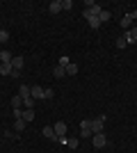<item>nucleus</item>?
<instances>
[{
	"label": "nucleus",
	"mask_w": 137,
	"mask_h": 153,
	"mask_svg": "<svg viewBox=\"0 0 137 153\" xmlns=\"http://www.w3.org/2000/svg\"><path fill=\"white\" fill-rule=\"evenodd\" d=\"M101 12H103V9H101V7H98L94 0H87V2H85V12H82V16H85V19H89V16H98Z\"/></svg>",
	"instance_id": "nucleus-1"
},
{
	"label": "nucleus",
	"mask_w": 137,
	"mask_h": 153,
	"mask_svg": "<svg viewBox=\"0 0 137 153\" xmlns=\"http://www.w3.org/2000/svg\"><path fill=\"white\" fill-rule=\"evenodd\" d=\"M89 123H91V133H94V135L103 133V128H105V114L96 117V119H89Z\"/></svg>",
	"instance_id": "nucleus-2"
},
{
	"label": "nucleus",
	"mask_w": 137,
	"mask_h": 153,
	"mask_svg": "<svg viewBox=\"0 0 137 153\" xmlns=\"http://www.w3.org/2000/svg\"><path fill=\"white\" fill-rule=\"evenodd\" d=\"M80 137H94V133H91V123H89V119H85V121L80 123Z\"/></svg>",
	"instance_id": "nucleus-3"
},
{
	"label": "nucleus",
	"mask_w": 137,
	"mask_h": 153,
	"mask_svg": "<svg viewBox=\"0 0 137 153\" xmlns=\"http://www.w3.org/2000/svg\"><path fill=\"white\" fill-rule=\"evenodd\" d=\"M91 142H94V146H96V149H103L105 144H107V137H105L103 133H98V135H94V137H91Z\"/></svg>",
	"instance_id": "nucleus-4"
},
{
	"label": "nucleus",
	"mask_w": 137,
	"mask_h": 153,
	"mask_svg": "<svg viewBox=\"0 0 137 153\" xmlns=\"http://www.w3.org/2000/svg\"><path fill=\"white\" fill-rule=\"evenodd\" d=\"M53 128H55V135H57V137H62V135H66V133H69V126H66L64 121H57Z\"/></svg>",
	"instance_id": "nucleus-5"
},
{
	"label": "nucleus",
	"mask_w": 137,
	"mask_h": 153,
	"mask_svg": "<svg viewBox=\"0 0 137 153\" xmlns=\"http://www.w3.org/2000/svg\"><path fill=\"white\" fill-rule=\"evenodd\" d=\"M41 135H44V137H48V140H59L57 135H55V128H53V126H44Z\"/></svg>",
	"instance_id": "nucleus-6"
},
{
	"label": "nucleus",
	"mask_w": 137,
	"mask_h": 153,
	"mask_svg": "<svg viewBox=\"0 0 137 153\" xmlns=\"http://www.w3.org/2000/svg\"><path fill=\"white\" fill-rule=\"evenodd\" d=\"M124 37H126V41H128V44H135V41H137V27H130Z\"/></svg>",
	"instance_id": "nucleus-7"
},
{
	"label": "nucleus",
	"mask_w": 137,
	"mask_h": 153,
	"mask_svg": "<svg viewBox=\"0 0 137 153\" xmlns=\"http://www.w3.org/2000/svg\"><path fill=\"white\" fill-rule=\"evenodd\" d=\"M48 12H50V14H57V12H62V0H53L50 5H48Z\"/></svg>",
	"instance_id": "nucleus-8"
},
{
	"label": "nucleus",
	"mask_w": 137,
	"mask_h": 153,
	"mask_svg": "<svg viewBox=\"0 0 137 153\" xmlns=\"http://www.w3.org/2000/svg\"><path fill=\"white\" fill-rule=\"evenodd\" d=\"M30 94H32V98H44V87L34 85V87H30Z\"/></svg>",
	"instance_id": "nucleus-9"
},
{
	"label": "nucleus",
	"mask_w": 137,
	"mask_h": 153,
	"mask_svg": "<svg viewBox=\"0 0 137 153\" xmlns=\"http://www.w3.org/2000/svg\"><path fill=\"white\" fill-rule=\"evenodd\" d=\"M12 59H14V55L9 51H0V62L2 64H12Z\"/></svg>",
	"instance_id": "nucleus-10"
},
{
	"label": "nucleus",
	"mask_w": 137,
	"mask_h": 153,
	"mask_svg": "<svg viewBox=\"0 0 137 153\" xmlns=\"http://www.w3.org/2000/svg\"><path fill=\"white\" fill-rule=\"evenodd\" d=\"M25 119H14V130H16V133H23V130H25Z\"/></svg>",
	"instance_id": "nucleus-11"
},
{
	"label": "nucleus",
	"mask_w": 137,
	"mask_h": 153,
	"mask_svg": "<svg viewBox=\"0 0 137 153\" xmlns=\"http://www.w3.org/2000/svg\"><path fill=\"white\" fill-rule=\"evenodd\" d=\"M12 71H14L12 64H2L0 62V76H12Z\"/></svg>",
	"instance_id": "nucleus-12"
},
{
	"label": "nucleus",
	"mask_w": 137,
	"mask_h": 153,
	"mask_svg": "<svg viewBox=\"0 0 137 153\" xmlns=\"http://www.w3.org/2000/svg\"><path fill=\"white\" fill-rule=\"evenodd\" d=\"M87 23H89L91 30H98V27H101V21H98V16H89V19H87Z\"/></svg>",
	"instance_id": "nucleus-13"
},
{
	"label": "nucleus",
	"mask_w": 137,
	"mask_h": 153,
	"mask_svg": "<svg viewBox=\"0 0 137 153\" xmlns=\"http://www.w3.org/2000/svg\"><path fill=\"white\" fill-rule=\"evenodd\" d=\"M19 96L21 98H30V96H32L30 94V87H27V85H21L19 87Z\"/></svg>",
	"instance_id": "nucleus-14"
},
{
	"label": "nucleus",
	"mask_w": 137,
	"mask_h": 153,
	"mask_svg": "<svg viewBox=\"0 0 137 153\" xmlns=\"http://www.w3.org/2000/svg\"><path fill=\"white\" fill-rule=\"evenodd\" d=\"M110 19H112V14L107 12V9H103V12L98 14V21H101V25H103V23H107V21H110Z\"/></svg>",
	"instance_id": "nucleus-15"
},
{
	"label": "nucleus",
	"mask_w": 137,
	"mask_h": 153,
	"mask_svg": "<svg viewBox=\"0 0 137 153\" xmlns=\"http://www.w3.org/2000/svg\"><path fill=\"white\" fill-rule=\"evenodd\" d=\"M130 23H133V19H130V14H126L124 19H121V27H124V30L128 32V30H130Z\"/></svg>",
	"instance_id": "nucleus-16"
},
{
	"label": "nucleus",
	"mask_w": 137,
	"mask_h": 153,
	"mask_svg": "<svg viewBox=\"0 0 137 153\" xmlns=\"http://www.w3.org/2000/svg\"><path fill=\"white\" fill-rule=\"evenodd\" d=\"M53 76H55V78H64V76H66V69H64V66H59V64H57V66L53 69Z\"/></svg>",
	"instance_id": "nucleus-17"
},
{
	"label": "nucleus",
	"mask_w": 137,
	"mask_h": 153,
	"mask_svg": "<svg viewBox=\"0 0 137 153\" xmlns=\"http://www.w3.org/2000/svg\"><path fill=\"white\" fill-rule=\"evenodd\" d=\"M12 108L14 110H21V108H23V98H21V96H14V98H12Z\"/></svg>",
	"instance_id": "nucleus-18"
},
{
	"label": "nucleus",
	"mask_w": 137,
	"mask_h": 153,
	"mask_svg": "<svg viewBox=\"0 0 137 153\" xmlns=\"http://www.w3.org/2000/svg\"><path fill=\"white\" fill-rule=\"evenodd\" d=\"M23 62H25L23 57H14V59H12V66H14L16 71H21V69H23Z\"/></svg>",
	"instance_id": "nucleus-19"
},
{
	"label": "nucleus",
	"mask_w": 137,
	"mask_h": 153,
	"mask_svg": "<svg viewBox=\"0 0 137 153\" xmlns=\"http://www.w3.org/2000/svg\"><path fill=\"white\" fill-rule=\"evenodd\" d=\"M76 73H78V64L71 62L69 66H66V76H76Z\"/></svg>",
	"instance_id": "nucleus-20"
},
{
	"label": "nucleus",
	"mask_w": 137,
	"mask_h": 153,
	"mask_svg": "<svg viewBox=\"0 0 137 153\" xmlns=\"http://www.w3.org/2000/svg\"><path fill=\"white\" fill-rule=\"evenodd\" d=\"M21 119H25V121H34V110H23V117Z\"/></svg>",
	"instance_id": "nucleus-21"
},
{
	"label": "nucleus",
	"mask_w": 137,
	"mask_h": 153,
	"mask_svg": "<svg viewBox=\"0 0 137 153\" xmlns=\"http://www.w3.org/2000/svg\"><path fill=\"white\" fill-rule=\"evenodd\" d=\"M23 108L25 110H34V98L30 96V98H23Z\"/></svg>",
	"instance_id": "nucleus-22"
},
{
	"label": "nucleus",
	"mask_w": 137,
	"mask_h": 153,
	"mask_svg": "<svg viewBox=\"0 0 137 153\" xmlns=\"http://www.w3.org/2000/svg\"><path fill=\"white\" fill-rule=\"evenodd\" d=\"M66 144L69 149H78V137H66Z\"/></svg>",
	"instance_id": "nucleus-23"
},
{
	"label": "nucleus",
	"mask_w": 137,
	"mask_h": 153,
	"mask_svg": "<svg viewBox=\"0 0 137 153\" xmlns=\"http://www.w3.org/2000/svg\"><path fill=\"white\" fill-rule=\"evenodd\" d=\"M7 39H9V32H7V30H0V44H7Z\"/></svg>",
	"instance_id": "nucleus-24"
},
{
	"label": "nucleus",
	"mask_w": 137,
	"mask_h": 153,
	"mask_svg": "<svg viewBox=\"0 0 137 153\" xmlns=\"http://www.w3.org/2000/svg\"><path fill=\"white\" fill-rule=\"evenodd\" d=\"M126 46H128L126 37H119V39H117V48H126Z\"/></svg>",
	"instance_id": "nucleus-25"
},
{
	"label": "nucleus",
	"mask_w": 137,
	"mask_h": 153,
	"mask_svg": "<svg viewBox=\"0 0 137 153\" xmlns=\"http://www.w3.org/2000/svg\"><path fill=\"white\" fill-rule=\"evenodd\" d=\"M71 7H73V2H71V0H62V9L71 12Z\"/></svg>",
	"instance_id": "nucleus-26"
},
{
	"label": "nucleus",
	"mask_w": 137,
	"mask_h": 153,
	"mask_svg": "<svg viewBox=\"0 0 137 153\" xmlns=\"http://www.w3.org/2000/svg\"><path fill=\"white\" fill-rule=\"evenodd\" d=\"M69 64H71V59L66 57V55H64V57H59V66H64V69H66V66H69Z\"/></svg>",
	"instance_id": "nucleus-27"
},
{
	"label": "nucleus",
	"mask_w": 137,
	"mask_h": 153,
	"mask_svg": "<svg viewBox=\"0 0 137 153\" xmlns=\"http://www.w3.org/2000/svg\"><path fill=\"white\" fill-rule=\"evenodd\" d=\"M53 96H55L53 89H44V98H53Z\"/></svg>",
	"instance_id": "nucleus-28"
},
{
	"label": "nucleus",
	"mask_w": 137,
	"mask_h": 153,
	"mask_svg": "<svg viewBox=\"0 0 137 153\" xmlns=\"http://www.w3.org/2000/svg\"><path fill=\"white\" fill-rule=\"evenodd\" d=\"M128 14H130V19H133V21L137 19V9H135V12H128Z\"/></svg>",
	"instance_id": "nucleus-29"
},
{
	"label": "nucleus",
	"mask_w": 137,
	"mask_h": 153,
	"mask_svg": "<svg viewBox=\"0 0 137 153\" xmlns=\"http://www.w3.org/2000/svg\"><path fill=\"white\" fill-rule=\"evenodd\" d=\"M0 30H2V27H0Z\"/></svg>",
	"instance_id": "nucleus-30"
}]
</instances>
